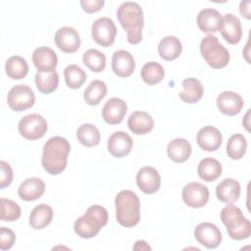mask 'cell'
I'll use <instances>...</instances> for the list:
<instances>
[{
  "mask_svg": "<svg viewBox=\"0 0 251 251\" xmlns=\"http://www.w3.org/2000/svg\"><path fill=\"white\" fill-rule=\"evenodd\" d=\"M223 16L216 9L205 8L201 10L196 18L198 27L206 33L216 32L219 30Z\"/></svg>",
  "mask_w": 251,
  "mask_h": 251,
  "instance_id": "21",
  "label": "cell"
},
{
  "mask_svg": "<svg viewBox=\"0 0 251 251\" xmlns=\"http://www.w3.org/2000/svg\"><path fill=\"white\" fill-rule=\"evenodd\" d=\"M20 134L27 140H36L44 136L48 129L46 120L39 114H29L23 117L18 126Z\"/></svg>",
  "mask_w": 251,
  "mask_h": 251,
  "instance_id": "7",
  "label": "cell"
},
{
  "mask_svg": "<svg viewBox=\"0 0 251 251\" xmlns=\"http://www.w3.org/2000/svg\"><path fill=\"white\" fill-rule=\"evenodd\" d=\"M136 183L142 192L153 194L160 188L161 176L155 168L143 167L137 172Z\"/></svg>",
  "mask_w": 251,
  "mask_h": 251,
  "instance_id": "14",
  "label": "cell"
},
{
  "mask_svg": "<svg viewBox=\"0 0 251 251\" xmlns=\"http://www.w3.org/2000/svg\"><path fill=\"white\" fill-rule=\"evenodd\" d=\"M133 249L135 250H142V249H145V250H150L151 247L147 244V242L143 241V240H137L135 242V245L133 246Z\"/></svg>",
  "mask_w": 251,
  "mask_h": 251,
  "instance_id": "43",
  "label": "cell"
},
{
  "mask_svg": "<svg viewBox=\"0 0 251 251\" xmlns=\"http://www.w3.org/2000/svg\"><path fill=\"white\" fill-rule=\"evenodd\" d=\"M117 18L127 34L130 44H138L142 39V28L144 25L143 11L136 2L126 1L120 5Z\"/></svg>",
  "mask_w": 251,
  "mask_h": 251,
  "instance_id": "2",
  "label": "cell"
},
{
  "mask_svg": "<svg viewBox=\"0 0 251 251\" xmlns=\"http://www.w3.org/2000/svg\"><path fill=\"white\" fill-rule=\"evenodd\" d=\"M196 141L198 146L207 152L217 151L223 142V136L221 131L212 126H206L199 129Z\"/></svg>",
  "mask_w": 251,
  "mask_h": 251,
  "instance_id": "16",
  "label": "cell"
},
{
  "mask_svg": "<svg viewBox=\"0 0 251 251\" xmlns=\"http://www.w3.org/2000/svg\"><path fill=\"white\" fill-rule=\"evenodd\" d=\"M1 216L0 219L3 222H14L21 217V208L20 206L11 199L1 198Z\"/></svg>",
  "mask_w": 251,
  "mask_h": 251,
  "instance_id": "38",
  "label": "cell"
},
{
  "mask_svg": "<svg viewBox=\"0 0 251 251\" xmlns=\"http://www.w3.org/2000/svg\"><path fill=\"white\" fill-rule=\"evenodd\" d=\"M133 141L130 135L125 131H116L108 138V151L115 158H123L128 155L132 149Z\"/></svg>",
  "mask_w": 251,
  "mask_h": 251,
  "instance_id": "13",
  "label": "cell"
},
{
  "mask_svg": "<svg viewBox=\"0 0 251 251\" xmlns=\"http://www.w3.org/2000/svg\"><path fill=\"white\" fill-rule=\"evenodd\" d=\"M82 62L90 71L100 73L106 67V56L97 49H88L82 55Z\"/></svg>",
  "mask_w": 251,
  "mask_h": 251,
  "instance_id": "37",
  "label": "cell"
},
{
  "mask_svg": "<svg viewBox=\"0 0 251 251\" xmlns=\"http://www.w3.org/2000/svg\"><path fill=\"white\" fill-rule=\"evenodd\" d=\"M219 30L229 44H237L242 37V27L239 19L233 14L227 13L223 16Z\"/></svg>",
  "mask_w": 251,
  "mask_h": 251,
  "instance_id": "15",
  "label": "cell"
},
{
  "mask_svg": "<svg viewBox=\"0 0 251 251\" xmlns=\"http://www.w3.org/2000/svg\"><path fill=\"white\" fill-rule=\"evenodd\" d=\"M197 173L201 179L214 181L222 175V165L215 158H204L198 164Z\"/></svg>",
  "mask_w": 251,
  "mask_h": 251,
  "instance_id": "29",
  "label": "cell"
},
{
  "mask_svg": "<svg viewBox=\"0 0 251 251\" xmlns=\"http://www.w3.org/2000/svg\"><path fill=\"white\" fill-rule=\"evenodd\" d=\"M0 188L3 189L11 184L13 180V170L5 161H0Z\"/></svg>",
  "mask_w": 251,
  "mask_h": 251,
  "instance_id": "40",
  "label": "cell"
},
{
  "mask_svg": "<svg viewBox=\"0 0 251 251\" xmlns=\"http://www.w3.org/2000/svg\"><path fill=\"white\" fill-rule=\"evenodd\" d=\"M135 69L133 56L126 50L114 52L112 57V70L120 77H128Z\"/></svg>",
  "mask_w": 251,
  "mask_h": 251,
  "instance_id": "20",
  "label": "cell"
},
{
  "mask_svg": "<svg viewBox=\"0 0 251 251\" xmlns=\"http://www.w3.org/2000/svg\"><path fill=\"white\" fill-rule=\"evenodd\" d=\"M127 126L134 134H146L153 129L154 120L147 112L135 111L128 117Z\"/></svg>",
  "mask_w": 251,
  "mask_h": 251,
  "instance_id": "23",
  "label": "cell"
},
{
  "mask_svg": "<svg viewBox=\"0 0 251 251\" xmlns=\"http://www.w3.org/2000/svg\"><path fill=\"white\" fill-rule=\"evenodd\" d=\"M116 219L125 227H133L140 221V201L131 190H122L115 198Z\"/></svg>",
  "mask_w": 251,
  "mask_h": 251,
  "instance_id": "3",
  "label": "cell"
},
{
  "mask_svg": "<svg viewBox=\"0 0 251 251\" xmlns=\"http://www.w3.org/2000/svg\"><path fill=\"white\" fill-rule=\"evenodd\" d=\"M16 240V235L14 231L8 227L1 226L0 228V249L8 250L12 248Z\"/></svg>",
  "mask_w": 251,
  "mask_h": 251,
  "instance_id": "39",
  "label": "cell"
},
{
  "mask_svg": "<svg viewBox=\"0 0 251 251\" xmlns=\"http://www.w3.org/2000/svg\"><path fill=\"white\" fill-rule=\"evenodd\" d=\"M200 53L206 63L213 69L225 68L230 59L228 50L220 43L217 36L208 34L202 38Z\"/></svg>",
  "mask_w": 251,
  "mask_h": 251,
  "instance_id": "6",
  "label": "cell"
},
{
  "mask_svg": "<svg viewBox=\"0 0 251 251\" xmlns=\"http://www.w3.org/2000/svg\"><path fill=\"white\" fill-rule=\"evenodd\" d=\"M195 239L208 249L217 248L223 239L222 232L219 227L212 223H200L194 228Z\"/></svg>",
  "mask_w": 251,
  "mask_h": 251,
  "instance_id": "10",
  "label": "cell"
},
{
  "mask_svg": "<svg viewBox=\"0 0 251 251\" xmlns=\"http://www.w3.org/2000/svg\"><path fill=\"white\" fill-rule=\"evenodd\" d=\"M140 75L145 83L154 85L162 81L165 76V70L163 66L157 62H148L141 68Z\"/></svg>",
  "mask_w": 251,
  "mask_h": 251,
  "instance_id": "34",
  "label": "cell"
},
{
  "mask_svg": "<svg viewBox=\"0 0 251 251\" xmlns=\"http://www.w3.org/2000/svg\"><path fill=\"white\" fill-rule=\"evenodd\" d=\"M45 191V183L39 177H28L24 180L19 189L18 195L25 201H34L40 198Z\"/></svg>",
  "mask_w": 251,
  "mask_h": 251,
  "instance_id": "22",
  "label": "cell"
},
{
  "mask_svg": "<svg viewBox=\"0 0 251 251\" xmlns=\"http://www.w3.org/2000/svg\"><path fill=\"white\" fill-rule=\"evenodd\" d=\"M80 6L82 10L86 13H95L101 10L104 6V0H80Z\"/></svg>",
  "mask_w": 251,
  "mask_h": 251,
  "instance_id": "41",
  "label": "cell"
},
{
  "mask_svg": "<svg viewBox=\"0 0 251 251\" xmlns=\"http://www.w3.org/2000/svg\"><path fill=\"white\" fill-rule=\"evenodd\" d=\"M32 62L37 72L46 73L56 71L58 65V57L55 51L47 46L36 48L32 53Z\"/></svg>",
  "mask_w": 251,
  "mask_h": 251,
  "instance_id": "18",
  "label": "cell"
},
{
  "mask_svg": "<svg viewBox=\"0 0 251 251\" xmlns=\"http://www.w3.org/2000/svg\"><path fill=\"white\" fill-rule=\"evenodd\" d=\"M35 84L37 89L43 94H49L55 91L59 84V75L56 71L41 73L35 75Z\"/></svg>",
  "mask_w": 251,
  "mask_h": 251,
  "instance_id": "31",
  "label": "cell"
},
{
  "mask_svg": "<svg viewBox=\"0 0 251 251\" xmlns=\"http://www.w3.org/2000/svg\"><path fill=\"white\" fill-rule=\"evenodd\" d=\"M216 195L220 201L226 204H231L240 196V184L234 178H225L217 185Z\"/></svg>",
  "mask_w": 251,
  "mask_h": 251,
  "instance_id": "24",
  "label": "cell"
},
{
  "mask_svg": "<svg viewBox=\"0 0 251 251\" xmlns=\"http://www.w3.org/2000/svg\"><path fill=\"white\" fill-rule=\"evenodd\" d=\"M127 112L126 103L117 97L110 98L102 108V118L109 125L120 124Z\"/></svg>",
  "mask_w": 251,
  "mask_h": 251,
  "instance_id": "17",
  "label": "cell"
},
{
  "mask_svg": "<svg viewBox=\"0 0 251 251\" xmlns=\"http://www.w3.org/2000/svg\"><path fill=\"white\" fill-rule=\"evenodd\" d=\"M182 51V45L179 39L176 36L169 35L161 39L158 45V52L162 59L173 61L179 57Z\"/></svg>",
  "mask_w": 251,
  "mask_h": 251,
  "instance_id": "28",
  "label": "cell"
},
{
  "mask_svg": "<svg viewBox=\"0 0 251 251\" xmlns=\"http://www.w3.org/2000/svg\"><path fill=\"white\" fill-rule=\"evenodd\" d=\"M53 219V209L47 204H39L30 212L28 223L34 229L46 227Z\"/></svg>",
  "mask_w": 251,
  "mask_h": 251,
  "instance_id": "27",
  "label": "cell"
},
{
  "mask_svg": "<svg viewBox=\"0 0 251 251\" xmlns=\"http://www.w3.org/2000/svg\"><path fill=\"white\" fill-rule=\"evenodd\" d=\"M71 151L69 141L62 136H53L44 144L41 164L50 175H59L67 167L68 156Z\"/></svg>",
  "mask_w": 251,
  "mask_h": 251,
  "instance_id": "1",
  "label": "cell"
},
{
  "mask_svg": "<svg viewBox=\"0 0 251 251\" xmlns=\"http://www.w3.org/2000/svg\"><path fill=\"white\" fill-rule=\"evenodd\" d=\"M91 34L93 40L103 46L108 47L115 41L117 35V27L112 19L102 17L94 21L91 26Z\"/></svg>",
  "mask_w": 251,
  "mask_h": 251,
  "instance_id": "9",
  "label": "cell"
},
{
  "mask_svg": "<svg viewBox=\"0 0 251 251\" xmlns=\"http://www.w3.org/2000/svg\"><path fill=\"white\" fill-rule=\"evenodd\" d=\"M182 91L179 92V98L188 104H194L198 102L204 93V87L201 81L194 77H188L181 82Z\"/></svg>",
  "mask_w": 251,
  "mask_h": 251,
  "instance_id": "25",
  "label": "cell"
},
{
  "mask_svg": "<svg viewBox=\"0 0 251 251\" xmlns=\"http://www.w3.org/2000/svg\"><path fill=\"white\" fill-rule=\"evenodd\" d=\"M209 189L206 185L192 181L187 183L182 189V200L191 208L204 207L209 200Z\"/></svg>",
  "mask_w": 251,
  "mask_h": 251,
  "instance_id": "11",
  "label": "cell"
},
{
  "mask_svg": "<svg viewBox=\"0 0 251 251\" xmlns=\"http://www.w3.org/2000/svg\"><path fill=\"white\" fill-rule=\"evenodd\" d=\"M250 1L246 0V1H241L240 5H239V12L241 14L242 17H244L247 20L251 19L250 16Z\"/></svg>",
  "mask_w": 251,
  "mask_h": 251,
  "instance_id": "42",
  "label": "cell"
},
{
  "mask_svg": "<svg viewBox=\"0 0 251 251\" xmlns=\"http://www.w3.org/2000/svg\"><path fill=\"white\" fill-rule=\"evenodd\" d=\"M7 102L13 111L22 112L33 106L35 96L28 85L18 84L13 86L8 92Z\"/></svg>",
  "mask_w": 251,
  "mask_h": 251,
  "instance_id": "8",
  "label": "cell"
},
{
  "mask_svg": "<svg viewBox=\"0 0 251 251\" xmlns=\"http://www.w3.org/2000/svg\"><path fill=\"white\" fill-rule=\"evenodd\" d=\"M78 141L85 147H93L100 142L99 129L92 124H83L76 129Z\"/></svg>",
  "mask_w": 251,
  "mask_h": 251,
  "instance_id": "33",
  "label": "cell"
},
{
  "mask_svg": "<svg viewBox=\"0 0 251 251\" xmlns=\"http://www.w3.org/2000/svg\"><path fill=\"white\" fill-rule=\"evenodd\" d=\"M191 145L184 138H175L168 144L167 153L169 158L176 163H183L191 155Z\"/></svg>",
  "mask_w": 251,
  "mask_h": 251,
  "instance_id": "26",
  "label": "cell"
},
{
  "mask_svg": "<svg viewBox=\"0 0 251 251\" xmlns=\"http://www.w3.org/2000/svg\"><path fill=\"white\" fill-rule=\"evenodd\" d=\"M5 71L10 78L22 79L28 73V65L25 58L21 56H12L6 61Z\"/></svg>",
  "mask_w": 251,
  "mask_h": 251,
  "instance_id": "30",
  "label": "cell"
},
{
  "mask_svg": "<svg viewBox=\"0 0 251 251\" xmlns=\"http://www.w3.org/2000/svg\"><path fill=\"white\" fill-rule=\"evenodd\" d=\"M221 220L226 227L230 238L234 240H243L251 234V224L247 220L240 208L232 203L227 204L221 211Z\"/></svg>",
  "mask_w": 251,
  "mask_h": 251,
  "instance_id": "5",
  "label": "cell"
},
{
  "mask_svg": "<svg viewBox=\"0 0 251 251\" xmlns=\"http://www.w3.org/2000/svg\"><path fill=\"white\" fill-rule=\"evenodd\" d=\"M57 47L65 53H75L80 46V36L78 32L71 26L60 27L54 36Z\"/></svg>",
  "mask_w": 251,
  "mask_h": 251,
  "instance_id": "12",
  "label": "cell"
},
{
  "mask_svg": "<svg viewBox=\"0 0 251 251\" xmlns=\"http://www.w3.org/2000/svg\"><path fill=\"white\" fill-rule=\"evenodd\" d=\"M64 77L68 87L72 89H76L79 88L86 80V74L77 65L71 64L65 68Z\"/></svg>",
  "mask_w": 251,
  "mask_h": 251,
  "instance_id": "36",
  "label": "cell"
},
{
  "mask_svg": "<svg viewBox=\"0 0 251 251\" xmlns=\"http://www.w3.org/2000/svg\"><path fill=\"white\" fill-rule=\"evenodd\" d=\"M107 94V85L104 81L95 79L89 83L83 92L84 101L90 105H98Z\"/></svg>",
  "mask_w": 251,
  "mask_h": 251,
  "instance_id": "32",
  "label": "cell"
},
{
  "mask_svg": "<svg viewBox=\"0 0 251 251\" xmlns=\"http://www.w3.org/2000/svg\"><path fill=\"white\" fill-rule=\"evenodd\" d=\"M216 102L220 112L226 116L239 114L244 105L242 97L234 91H224L220 93Z\"/></svg>",
  "mask_w": 251,
  "mask_h": 251,
  "instance_id": "19",
  "label": "cell"
},
{
  "mask_svg": "<svg viewBox=\"0 0 251 251\" xmlns=\"http://www.w3.org/2000/svg\"><path fill=\"white\" fill-rule=\"evenodd\" d=\"M247 149V141L244 135L240 133L232 134L226 143V154L232 160L241 159Z\"/></svg>",
  "mask_w": 251,
  "mask_h": 251,
  "instance_id": "35",
  "label": "cell"
},
{
  "mask_svg": "<svg viewBox=\"0 0 251 251\" xmlns=\"http://www.w3.org/2000/svg\"><path fill=\"white\" fill-rule=\"evenodd\" d=\"M108 223V212L100 205L88 207L85 214L77 218L74 224L75 232L81 238H92Z\"/></svg>",
  "mask_w": 251,
  "mask_h": 251,
  "instance_id": "4",
  "label": "cell"
}]
</instances>
